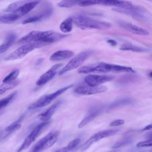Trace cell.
Returning <instances> with one entry per match:
<instances>
[{"mask_svg": "<svg viewBox=\"0 0 152 152\" xmlns=\"http://www.w3.org/2000/svg\"><path fill=\"white\" fill-rule=\"evenodd\" d=\"M16 37L13 34H10L6 38L5 42L0 46V53L6 52L14 43Z\"/></svg>", "mask_w": 152, "mask_h": 152, "instance_id": "19", "label": "cell"}, {"mask_svg": "<svg viewBox=\"0 0 152 152\" xmlns=\"http://www.w3.org/2000/svg\"><path fill=\"white\" fill-rule=\"evenodd\" d=\"M118 23L121 27L132 33L142 36H147L149 34L147 30L130 23L121 21Z\"/></svg>", "mask_w": 152, "mask_h": 152, "instance_id": "10", "label": "cell"}, {"mask_svg": "<svg viewBox=\"0 0 152 152\" xmlns=\"http://www.w3.org/2000/svg\"><path fill=\"white\" fill-rule=\"evenodd\" d=\"M98 112H95L91 113L87 116L79 123L78 128L80 129L86 125L95 118L98 115Z\"/></svg>", "mask_w": 152, "mask_h": 152, "instance_id": "23", "label": "cell"}, {"mask_svg": "<svg viewBox=\"0 0 152 152\" xmlns=\"http://www.w3.org/2000/svg\"><path fill=\"white\" fill-rule=\"evenodd\" d=\"M73 52L70 50H59L53 53L50 58L51 61H57L68 59L73 56Z\"/></svg>", "mask_w": 152, "mask_h": 152, "instance_id": "15", "label": "cell"}, {"mask_svg": "<svg viewBox=\"0 0 152 152\" xmlns=\"http://www.w3.org/2000/svg\"><path fill=\"white\" fill-rule=\"evenodd\" d=\"M23 118V116H22L19 119L7 127L5 129V131L9 132V133H11L19 129L21 126V124L19 123Z\"/></svg>", "mask_w": 152, "mask_h": 152, "instance_id": "24", "label": "cell"}, {"mask_svg": "<svg viewBox=\"0 0 152 152\" xmlns=\"http://www.w3.org/2000/svg\"><path fill=\"white\" fill-rule=\"evenodd\" d=\"M113 10L132 16L136 19L140 20L146 19V17L143 14L144 10L141 7L136 10H128L115 7Z\"/></svg>", "mask_w": 152, "mask_h": 152, "instance_id": "12", "label": "cell"}, {"mask_svg": "<svg viewBox=\"0 0 152 152\" xmlns=\"http://www.w3.org/2000/svg\"><path fill=\"white\" fill-rule=\"evenodd\" d=\"M132 139L130 137L126 138L115 143L113 145L112 148L114 149L117 148L129 145L132 143Z\"/></svg>", "mask_w": 152, "mask_h": 152, "instance_id": "25", "label": "cell"}, {"mask_svg": "<svg viewBox=\"0 0 152 152\" xmlns=\"http://www.w3.org/2000/svg\"><path fill=\"white\" fill-rule=\"evenodd\" d=\"M102 4L108 6H113L118 8L128 10H134L137 6L133 5L130 2L120 0H101Z\"/></svg>", "mask_w": 152, "mask_h": 152, "instance_id": "11", "label": "cell"}, {"mask_svg": "<svg viewBox=\"0 0 152 152\" xmlns=\"http://www.w3.org/2000/svg\"><path fill=\"white\" fill-rule=\"evenodd\" d=\"M128 100H127L125 99L122 100L118 101L114 103V105H113L112 106H117L121 105L122 104H124L127 103L129 101H128Z\"/></svg>", "mask_w": 152, "mask_h": 152, "instance_id": "36", "label": "cell"}, {"mask_svg": "<svg viewBox=\"0 0 152 152\" xmlns=\"http://www.w3.org/2000/svg\"><path fill=\"white\" fill-rule=\"evenodd\" d=\"M19 18L14 12L0 16V23H9L15 21Z\"/></svg>", "mask_w": 152, "mask_h": 152, "instance_id": "22", "label": "cell"}, {"mask_svg": "<svg viewBox=\"0 0 152 152\" xmlns=\"http://www.w3.org/2000/svg\"><path fill=\"white\" fill-rule=\"evenodd\" d=\"M145 137L148 140H152V132L151 131L148 132L145 135Z\"/></svg>", "mask_w": 152, "mask_h": 152, "instance_id": "38", "label": "cell"}, {"mask_svg": "<svg viewBox=\"0 0 152 152\" xmlns=\"http://www.w3.org/2000/svg\"><path fill=\"white\" fill-rule=\"evenodd\" d=\"M72 18L73 21L76 25L83 30L91 28L103 29L111 26L109 23L100 21L82 15H76Z\"/></svg>", "mask_w": 152, "mask_h": 152, "instance_id": "1", "label": "cell"}, {"mask_svg": "<svg viewBox=\"0 0 152 152\" xmlns=\"http://www.w3.org/2000/svg\"><path fill=\"white\" fill-rule=\"evenodd\" d=\"M149 77H150L151 78L152 77V72H150L149 74Z\"/></svg>", "mask_w": 152, "mask_h": 152, "instance_id": "44", "label": "cell"}, {"mask_svg": "<svg viewBox=\"0 0 152 152\" xmlns=\"http://www.w3.org/2000/svg\"><path fill=\"white\" fill-rule=\"evenodd\" d=\"M73 19L72 17H69L61 24L60 28L64 33H68L70 32L72 28Z\"/></svg>", "mask_w": 152, "mask_h": 152, "instance_id": "20", "label": "cell"}, {"mask_svg": "<svg viewBox=\"0 0 152 152\" xmlns=\"http://www.w3.org/2000/svg\"><path fill=\"white\" fill-rule=\"evenodd\" d=\"M63 101H58L44 113L39 115L38 117L41 121H46L50 120L52 115L54 113L57 108L62 103Z\"/></svg>", "mask_w": 152, "mask_h": 152, "instance_id": "13", "label": "cell"}, {"mask_svg": "<svg viewBox=\"0 0 152 152\" xmlns=\"http://www.w3.org/2000/svg\"><path fill=\"white\" fill-rule=\"evenodd\" d=\"M47 45L48 44L41 41L27 44L11 53L5 58V60L11 61L20 59L34 49Z\"/></svg>", "mask_w": 152, "mask_h": 152, "instance_id": "2", "label": "cell"}, {"mask_svg": "<svg viewBox=\"0 0 152 152\" xmlns=\"http://www.w3.org/2000/svg\"><path fill=\"white\" fill-rule=\"evenodd\" d=\"M152 128V124H149L146 126H145L144 129H142V130H149L151 129Z\"/></svg>", "mask_w": 152, "mask_h": 152, "instance_id": "41", "label": "cell"}, {"mask_svg": "<svg viewBox=\"0 0 152 152\" xmlns=\"http://www.w3.org/2000/svg\"><path fill=\"white\" fill-rule=\"evenodd\" d=\"M119 131L118 129L106 130L99 132L92 135L91 137L95 142L103 138L115 135Z\"/></svg>", "mask_w": 152, "mask_h": 152, "instance_id": "16", "label": "cell"}, {"mask_svg": "<svg viewBox=\"0 0 152 152\" xmlns=\"http://www.w3.org/2000/svg\"><path fill=\"white\" fill-rule=\"evenodd\" d=\"M107 90V87L104 85L96 86H81L76 88L75 92L78 94L91 95L105 92Z\"/></svg>", "mask_w": 152, "mask_h": 152, "instance_id": "8", "label": "cell"}, {"mask_svg": "<svg viewBox=\"0 0 152 152\" xmlns=\"http://www.w3.org/2000/svg\"><path fill=\"white\" fill-rule=\"evenodd\" d=\"M151 50L150 49L148 48L133 45H132L130 49V50L138 52H148L150 51Z\"/></svg>", "mask_w": 152, "mask_h": 152, "instance_id": "32", "label": "cell"}, {"mask_svg": "<svg viewBox=\"0 0 152 152\" xmlns=\"http://www.w3.org/2000/svg\"><path fill=\"white\" fill-rule=\"evenodd\" d=\"M39 1H36L25 4L13 12L16 14L19 18L33 9Z\"/></svg>", "mask_w": 152, "mask_h": 152, "instance_id": "14", "label": "cell"}, {"mask_svg": "<svg viewBox=\"0 0 152 152\" xmlns=\"http://www.w3.org/2000/svg\"><path fill=\"white\" fill-rule=\"evenodd\" d=\"M114 78V76L111 75H89L85 77L84 80L88 86H96L112 80Z\"/></svg>", "mask_w": 152, "mask_h": 152, "instance_id": "7", "label": "cell"}, {"mask_svg": "<svg viewBox=\"0 0 152 152\" xmlns=\"http://www.w3.org/2000/svg\"><path fill=\"white\" fill-rule=\"evenodd\" d=\"M108 152H118V150H112L109 151Z\"/></svg>", "mask_w": 152, "mask_h": 152, "instance_id": "43", "label": "cell"}, {"mask_svg": "<svg viewBox=\"0 0 152 152\" xmlns=\"http://www.w3.org/2000/svg\"><path fill=\"white\" fill-rule=\"evenodd\" d=\"M80 140L79 138H77L70 142L66 146L68 150L70 151L75 148L79 143Z\"/></svg>", "mask_w": 152, "mask_h": 152, "instance_id": "31", "label": "cell"}, {"mask_svg": "<svg viewBox=\"0 0 152 152\" xmlns=\"http://www.w3.org/2000/svg\"><path fill=\"white\" fill-rule=\"evenodd\" d=\"M19 83V81L18 80L3 83L0 85V94H3L8 90L13 88L17 86Z\"/></svg>", "mask_w": 152, "mask_h": 152, "instance_id": "21", "label": "cell"}, {"mask_svg": "<svg viewBox=\"0 0 152 152\" xmlns=\"http://www.w3.org/2000/svg\"><path fill=\"white\" fill-rule=\"evenodd\" d=\"M16 94L14 92L7 97L0 100V109L7 105L12 99Z\"/></svg>", "mask_w": 152, "mask_h": 152, "instance_id": "29", "label": "cell"}, {"mask_svg": "<svg viewBox=\"0 0 152 152\" xmlns=\"http://www.w3.org/2000/svg\"><path fill=\"white\" fill-rule=\"evenodd\" d=\"M132 44L130 43H125L122 45L119 49L123 50H130Z\"/></svg>", "mask_w": 152, "mask_h": 152, "instance_id": "35", "label": "cell"}, {"mask_svg": "<svg viewBox=\"0 0 152 152\" xmlns=\"http://www.w3.org/2000/svg\"><path fill=\"white\" fill-rule=\"evenodd\" d=\"M19 73L18 69L13 70L7 75L3 80V82H7L13 81L17 78Z\"/></svg>", "mask_w": 152, "mask_h": 152, "instance_id": "26", "label": "cell"}, {"mask_svg": "<svg viewBox=\"0 0 152 152\" xmlns=\"http://www.w3.org/2000/svg\"><path fill=\"white\" fill-rule=\"evenodd\" d=\"M69 152L66 146L62 147L54 152Z\"/></svg>", "mask_w": 152, "mask_h": 152, "instance_id": "39", "label": "cell"}, {"mask_svg": "<svg viewBox=\"0 0 152 152\" xmlns=\"http://www.w3.org/2000/svg\"><path fill=\"white\" fill-rule=\"evenodd\" d=\"M124 121L122 119H118L111 122L110 126H120L124 123Z\"/></svg>", "mask_w": 152, "mask_h": 152, "instance_id": "34", "label": "cell"}, {"mask_svg": "<svg viewBox=\"0 0 152 152\" xmlns=\"http://www.w3.org/2000/svg\"><path fill=\"white\" fill-rule=\"evenodd\" d=\"M44 60V59L42 58H39L35 63V65L38 66Z\"/></svg>", "mask_w": 152, "mask_h": 152, "instance_id": "40", "label": "cell"}, {"mask_svg": "<svg viewBox=\"0 0 152 152\" xmlns=\"http://www.w3.org/2000/svg\"><path fill=\"white\" fill-rule=\"evenodd\" d=\"M81 6H87L94 4H101V0L80 1L78 4Z\"/></svg>", "mask_w": 152, "mask_h": 152, "instance_id": "30", "label": "cell"}, {"mask_svg": "<svg viewBox=\"0 0 152 152\" xmlns=\"http://www.w3.org/2000/svg\"><path fill=\"white\" fill-rule=\"evenodd\" d=\"M80 0H63L58 3V6L60 7H69L78 4Z\"/></svg>", "mask_w": 152, "mask_h": 152, "instance_id": "28", "label": "cell"}, {"mask_svg": "<svg viewBox=\"0 0 152 152\" xmlns=\"http://www.w3.org/2000/svg\"><path fill=\"white\" fill-rule=\"evenodd\" d=\"M152 145V140H147L141 141L138 143L136 146L138 148H141L151 146Z\"/></svg>", "mask_w": 152, "mask_h": 152, "instance_id": "33", "label": "cell"}, {"mask_svg": "<svg viewBox=\"0 0 152 152\" xmlns=\"http://www.w3.org/2000/svg\"><path fill=\"white\" fill-rule=\"evenodd\" d=\"M68 36V35L63 34L54 31L50 35L43 39L40 41L49 44L59 40Z\"/></svg>", "mask_w": 152, "mask_h": 152, "instance_id": "18", "label": "cell"}, {"mask_svg": "<svg viewBox=\"0 0 152 152\" xmlns=\"http://www.w3.org/2000/svg\"><path fill=\"white\" fill-rule=\"evenodd\" d=\"M94 53V51L93 50H87L79 53L59 71V75H61L67 71L77 68Z\"/></svg>", "mask_w": 152, "mask_h": 152, "instance_id": "4", "label": "cell"}, {"mask_svg": "<svg viewBox=\"0 0 152 152\" xmlns=\"http://www.w3.org/2000/svg\"><path fill=\"white\" fill-rule=\"evenodd\" d=\"M23 3V2L20 1L13 3L10 4L5 9L4 11L6 12H13L24 4Z\"/></svg>", "mask_w": 152, "mask_h": 152, "instance_id": "27", "label": "cell"}, {"mask_svg": "<svg viewBox=\"0 0 152 152\" xmlns=\"http://www.w3.org/2000/svg\"><path fill=\"white\" fill-rule=\"evenodd\" d=\"M73 86V85H70L61 88L54 93L42 96L37 101L31 104L28 109L33 110L47 105L58 96Z\"/></svg>", "mask_w": 152, "mask_h": 152, "instance_id": "3", "label": "cell"}, {"mask_svg": "<svg viewBox=\"0 0 152 152\" xmlns=\"http://www.w3.org/2000/svg\"><path fill=\"white\" fill-rule=\"evenodd\" d=\"M59 132H51L40 139L34 146L31 152H41L52 146L57 141Z\"/></svg>", "mask_w": 152, "mask_h": 152, "instance_id": "5", "label": "cell"}, {"mask_svg": "<svg viewBox=\"0 0 152 152\" xmlns=\"http://www.w3.org/2000/svg\"><path fill=\"white\" fill-rule=\"evenodd\" d=\"M50 16L49 12L45 10L41 14L36 16L31 17L23 20L22 23L23 24H26L27 23H33L42 20L43 19L48 18Z\"/></svg>", "mask_w": 152, "mask_h": 152, "instance_id": "17", "label": "cell"}, {"mask_svg": "<svg viewBox=\"0 0 152 152\" xmlns=\"http://www.w3.org/2000/svg\"><path fill=\"white\" fill-rule=\"evenodd\" d=\"M139 152H152L151 150H144L140 151Z\"/></svg>", "mask_w": 152, "mask_h": 152, "instance_id": "42", "label": "cell"}, {"mask_svg": "<svg viewBox=\"0 0 152 152\" xmlns=\"http://www.w3.org/2000/svg\"><path fill=\"white\" fill-rule=\"evenodd\" d=\"M53 32V31H32L21 38L18 42L21 43L28 44L40 41L50 35Z\"/></svg>", "mask_w": 152, "mask_h": 152, "instance_id": "6", "label": "cell"}, {"mask_svg": "<svg viewBox=\"0 0 152 152\" xmlns=\"http://www.w3.org/2000/svg\"><path fill=\"white\" fill-rule=\"evenodd\" d=\"M63 65L62 63L56 64L49 69L41 76L37 81L36 84L39 86H42L52 79L57 73L58 70Z\"/></svg>", "mask_w": 152, "mask_h": 152, "instance_id": "9", "label": "cell"}, {"mask_svg": "<svg viewBox=\"0 0 152 152\" xmlns=\"http://www.w3.org/2000/svg\"><path fill=\"white\" fill-rule=\"evenodd\" d=\"M107 42L112 46H116L117 44L116 41L113 39H110L107 40Z\"/></svg>", "mask_w": 152, "mask_h": 152, "instance_id": "37", "label": "cell"}]
</instances>
